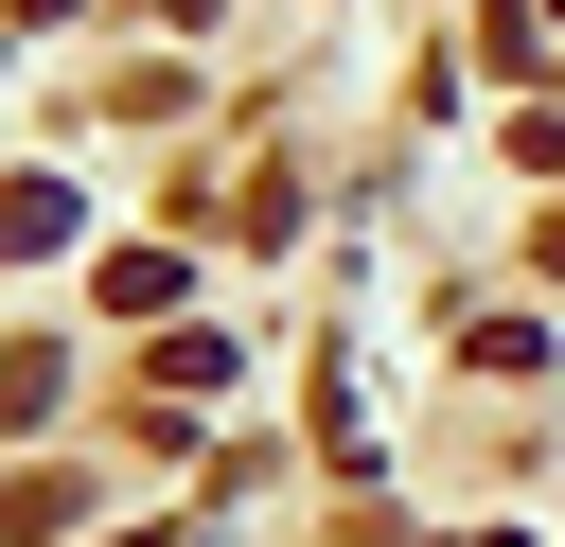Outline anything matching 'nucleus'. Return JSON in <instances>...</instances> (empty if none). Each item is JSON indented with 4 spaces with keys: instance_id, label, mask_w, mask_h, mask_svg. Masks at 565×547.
<instances>
[{
    "instance_id": "nucleus-1",
    "label": "nucleus",
    "mask_w": 565,
    "mask_h": 547,
    "mask_svg": "<svg viewBox=\"0 0 565 547\" xmlns=\"http://www.w3.org/2000/svg\"><path fill=\"white\" fill-rule=\"evenodd\" d=\"M177 282H194L177 247H106V300H124V318H177Z\"/></svg>"
}]
</instances>
